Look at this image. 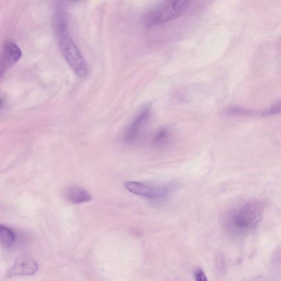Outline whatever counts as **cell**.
Instances as JSON below:
<instances>
[{
    "mask_svg": "<svg viewBox=\"0 0 281 281\" xmlns=\"http://www.w3.org/2000/svg\"><path fill=\"white\" fill-rule=\"evenodd\" d=\"M54 24L58 46L64 58L78 76L86 77L88 72L86 63L68 33L65 12L60 8L55 13Z\"/></svg>",
    "mask_w": 281,
    "mask_h": 281,
    "instance_id": "obj_1",
    "label": "cell"
},
{
    "mask_svg": "<svg viewBox=\"0 0 281 281\" xmlns=\"http://www.w3.org/2000/svg\"><path fill=\"white\" fill-rule=\"evenodd\" d=\"M186 0H170L161 3L152 9L145 17L147 28H152L174 21L182 15L190 6Z\"/></svg>",
    "mask_w": 281,
    "mask_h": 281,
    "instance_id": "obj_2",
    "label": "cell"
},
{
    "mask_svg": "<svg viewBox=\"0 0 281 281\" xmlns=\"http://www.w3.org/2000/svg\"><path fill=\"white\" fill-rule=\"evenodd\" d=\"M124 186L132 194L157 201L166 200L176 187L174 182L162 185H155L134 181L126 182Z\"/></svg>",
    "mask_w": 281,
    "mask_h": 281,
    "instance_id": "obj_3",
    "label": "cell"
},
{
    "mask_svg": "<svg viewBox=\"0 0 281 281\" xmlns=\"http://www.w3.org/2000/svg\"><path fill=\"white\" fill-rule=\"evenodd\" d=\"M150 115V108L145 107L131 121L123 134V140L126 144L133 145L139 141Z\"/></svg>",
    "mask_w": 281,
    "mask_h": 281,
    "instance_id": "obj_4",
    "label": "cell"
},
{
    "mask_svg": "<svg viewBox=\"0 0 281 281\" xmlns=\"http://www.w3.org/2000/svg\"><path fill=\"white\" fill-rule=\"evenodd\" d=\"M22 55L21 48L12 41H7L3 44L0 60L1 76L5 74L8 69L17 63Z\"/></svg>",
    "mask_w": 281,
    "mask_h": 281,
    "instance_id": "obj_5",
    "label": "cell"
},
{
    "mask_svg": "<svg viewBox=\"0 0 281 281\" xmlns=\"http://www.w3.org/2000/svg\"><path fill=\"white\" fill-rule=\"evenodd\" d=\"M64 197L70 203L75 204L87 203L92 199L91 195L82 187L70 186L64 192Z\"/></svg>",
    "mask_w": 281,
    "mask_h": 281,
    "instance_id": "obj_6",
    "label": "cell"
},
{
    "mask_svg": "<svg viewBox=\"0 0 281 281\" xmlns=\"http://www.w3.org/2000/svg\"><path fill=\"white\" fill-rule=\"evenodd\" d=\"M38 265L30 259L19 260L12 266L7 273L8 276H30L37 273Z\"/></svg>",
    "mask_w": 281,
    "mask_h": 281,
    "instance_id": "obj_7",
    "label": "cell"
},
{
    "mask_svg": "<svg viewBox=\"0 0 281 281\" xmlns=\"http://www.w3.org/2000/svg\"><path fill=\"white\" fill-rule=\"evenodd\" d=\"M171 137L170 130L166 128H161L152 136L151 143L156 147H163L169 144Z\"/></svg>",
    "mask_w": 281,
    "mask_h": 281,
    "instance_id": "obj_8",
    "label": "cell"
},
{
    "mask_svg": "<svg viewBox=\"0 0 281 281\" xmlns=\"http://www.w3.org/2000/svg\"><path fill=\"white\" fill-rule=\"evenodd\" d=\"M15 240V235L13 232L6 226H0V241L4 247H10Z\"/></svg>",
    "mask_w": 281,
    "mask_h": 281,
    "instance_id": "obj_9",
    "label": "cell"
},
{
    "mask_svg": "<svg viewBox=\"0 0 281 281\" xmlns=\"http://www.w3.org/2000/svg\"><path fill=\"white\" fill-rule=\"evenodd\" d=\"M194 276L196 281H208L204 271L201 268H198L195 270Z\"/></svg>",
    "mask_w": 281,
    "mask_h": 281,
    "instance_id": "obj_10",
    "label": "cell"
}]
</instances>
